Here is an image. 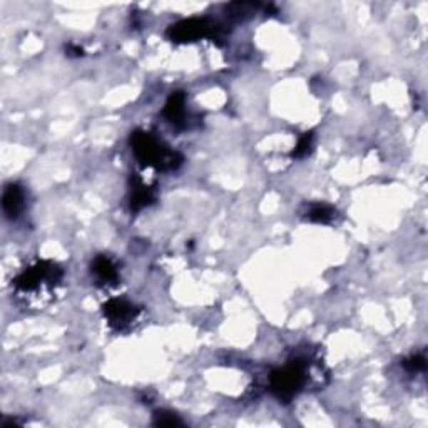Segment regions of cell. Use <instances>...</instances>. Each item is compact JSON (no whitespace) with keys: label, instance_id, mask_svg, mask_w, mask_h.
Instances as JSON below:
<instances>
[{"label":"cell","instance_id":"obj_1","mask_svg":"<svg viewBox=\"0 0 428 428\" xmlns=\"http://www.w3.org/2000/svg\"><path fill=\"white\" fill-rule=\"evenodd\" d=\"M64 278L62 268L54 261H37L14 280V291L24 300H51Z\"/></svg>","mask_w":428,"mask_h":428},{"label":"cell","instance_id":"obj_2","mask_svg":"<svg viewBox=\"0 0 428 428\" xmlns=\"http://www.w3.org/2000/svg\"><path fill=\"white\" fill-rule=\"evenodd\" d=\"M131 148L136 159L144 168H154L158 171H174L183 164V156L163 144L148 131L136 129L131 134Z\"/></svg>","mask_w":428,"mask_h":428},{"label":"cell","instance_id":"obj_3","mask_svg":"<svg viewBox=\"0 0 428 428\" xmlns=\"http://www.w3.org/2000/svg\"><path fill=\"white\" fill-rule=\"evenodd\" d=\"M308 365L303 360H291L283 368L275 370L270 377V388L273 395L281 402H290L303 390L308 374H306Z\"/></svg>","mask_w":428,"mask_h":428},{"label":"cell","instance_id":"obj_4","mask_svg":"<svg viewBox=\"0 0 428 428\" xmlns=\"http://www.w3.org/2000/svg\"><path fill=\"white\" fill-rule=\"evenodd\" d=\"M223 29L220 24L209 21V19H186L179 21L168 29L169 41L176 44L196 42L199 39H213L220 41Z\"/></svg>","mask_w":428,"mask_h":428},{"label":"cell","instance_id":"obj_5","mask_svg":"<svg viewBox=\"0 0 428 428\" xmlns=\"http://www.w3.org/2000/svg\"><path fill=\"white\" fill-rule=\"evenodd\" d=\"M102 315H104L107 325H109L114 332L124 333L133 330L134 325L138 323L141 310L136 305L129 303V301L113 298L102 305Z\"/></svg>","mask_w":428,"mask_h":428},{"label":"cell","instance_id":"obj_6","mask_svg":"<svg viewBox=\"0 0 428 428\" xmlns=\"http://www.w3.org/2000/svg\"><path fill=\"white\" fill-rule=\"evenodd\" d=\"M91 271L92 275L96 276L97 283L109 286V285H116L119 280V270L118 265H116L114 260L111 256L106 255H99L94 258L91 265Z\"/></svg>","mask_w":428,"mask_h":428},{"label":"cell","instance_id":"obj_7","mask_svg":"<svg viewBox=\"0 0 428 428\" xmlns=\"http://www.w3.org/2000/svg\"><path fill=\"white\" fill-rule=\"evenodd\" d=\"M154 189L149 188L141 178L131 179V211L138 213L141 209L151 206L154 203Z\"/></svg>","mask_w":428,"mask_h":428},{"label":"cell","instance_id":"obj_8","mask_svg":"<svg viewBox=\"0 0 428 428\" xmlns=\"http://www.w3.org/2000/svg\"><path fill=\"white\" fill-rule=\"evenodd\" d=\"M163 116L173 126H178V128L183 126L184 119H186V94L181 91L173 92L166 101V106H164Z\"/></svg>","mask_w":428,"mask_h":428},{"label":"cell","instance_id":"obj_9","mask_svg":"<svg viewBox=\"0 0 428 428\" xmlns=\"http://www.w3.org/2000/svg\"><path fill=\"white\" fill-rule=\"evenodd\" d=\"M2 208L7 218L16 220L24 209V191L19 184H9L2 196Z\"/></svg>","mask_w":428,"mask_h":428},{"label":"cell","instance_id":"obj_10","mask_svg":"<svg viewBox=\"0 0 428 428\" xmlns=\"http://www.w3.org/2000/svg\"><path fill=\"white\" fill-rule=\"evenodd\" d=\"M335 216H337V211L328 204H311L308 211H306V220L311 223H320V225L332 223Z\"/></svg>","mask_w":428,"mask_h":428},{"label":"cell","instance_id":"obj_11","mask_svg":"<svg viewBox=\"0 0 428 428\" xmlns=\"http://www.w3.org/2000/svg\"><path fill=\"white\" fill-rule=\"evenodd\" d=\"M311 146H313V133H305L300 138L298 144H296V148L293 153H291V156H293V158H305V156L311 151Z\"/></svg>","mask_w":428,"mask_h":428},{"label":"cell","instance_id":"obj_12","mask_svg":"<svg viewBox=\"0 0 428 428\" xmlns=\"http://www.w3.org/2000/svg\"><path fill=\"white\" fill-rule=\"evenodd\" d=\"M154 425L158 427H178L183 425V422L179 420L178 415H174L171 412H158L154 415Z\"/></svg>","mask_w":428,"mask_h":428},{"label":"cell","instance_id":"obj_13","mask_svg":"<svg viewBox=\"0 0 428 428\" xmlns=\"http://www.w3.org/2000/svg\"><path fill=\"white\" fill-rule=\"evenodd\" d=\"M403 368L410 373H418L423 372L427 368V362L423 355H412L407 360H403Z\"/></svg>","mask_w":428,"mask_h":428},{"label":"cell","instance_id":"obj_14","mask_svg":"<svg viewBox=\"0 0 428 428\" xmlns=\"http://www.w3.org/2000/svg\"><path fill=\"white\" fill-rule=\"evenodd\" d=\"M67 52H69V56H74V57L82 56V49L77 47V46H69V47H67Z\"/></svg>","mask_w":428,"mask_h":428}]
</instances>
